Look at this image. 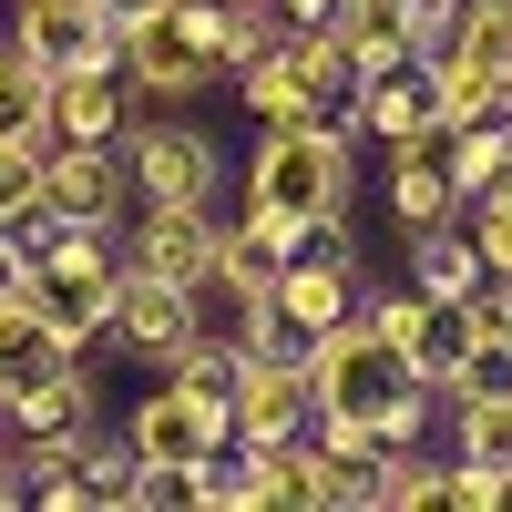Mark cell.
I'll return each mask as SVG.
<instances>
[{"label":"cell","mask_w":512,"mask_h":512,"mask_svg":"<svg viewBox=\"0 0 512 512\" xmlns=\"http://www.w3.org/2000/svg\"><path fill=\"white\" fill-rule=\"evenodd\" d=\"M308 420H359V431H379V441H420L431 431V379L420 369H400V349L369 328V308L359 318H338L328 338H308Z\"/></svg>","instance_id":"obj_1"},{"label":"cell","mask_w":512,"mask_h":512,"mask_svg":"<svg viewBox=\"0 0 512 512\" xmlns=\"http://www.w3.org/2000/svg\"><path fill=\"white\" fill-rule=\"evenodd\" d=\"M246 205L256 216H328V205H349V123H267Z\"/></svg>","instance_id":"obj_2"},{"label":"cell","mask_w":512,"mask_h":512,"mask_svg":"<svg viewBox=\"0 0 512 512\" xmlns=\"http://www.w3.org/2000/svg\"><path fill=\"white\" fill-rule=\"evenodd\" d=\"M123 93H134V72H123V31H113L103 52H82V62H62L52 82H41L52 144H113L123 134Z\"/></svg>","instance_id":"obj_3"},{"label":"cell","mask_w":512,"mask_h":512,"mask_svg":"<svg viewBox=\"0 0 512 512\" xmlns=\"http://www.w3.org/2000/svg\"><path fill=\"white\" fill-rule=\"evenodd\" d=\"M369 328L400 349V369H420V379L441 390V369L472 349V328H482V318H472V297H420V287H410V297H379Z\"/></svg>","instance_id":"obj_4"},{"label":"cell","mask_w":512,"mask_h":512,"mask_svg":"<svg viewBox=\"0 0 512 512\" xmlns=\"http://www.w3.org/2000/svg\"><path fill=\"white\" fill-rule=\"evenodd\" d=\"M123 175H134L144 205H216V144L195 123H144L123 144Z\"/></svg>","instance_id":"obj_5"},{"label":"cell","mask_w":512,"mask_h":512,"mask_svg":"<svg viewBox=\"0 0 512 512\" xmlns=\"http://www.w3.org/2000/svg\"><path fill=\"white\" fill-rule=\"evenodd\" d=\"M103 338H123V349H144V359H175L195 338V287L144 277V267H113V328Z\"/></svg>","instance_id":"obj_6"},{"label":"cell","mask_w":512,"mask_h":512,"mask_svg":"<svg viewBox=\"0 0 512 512\" xmlns=\"http://www.w3.org/2000/svg\"><path fill=\"white\" fill-rule=\"evenodd\" d=\"M308 359L297 349H256L236 369V390H226V420H236V441H267V431H308Z\"/></svg>","instance_id":"obj_7"},{"label":"cell","mask_w":512,"mask_h":512,"mask_svg":"<svg viewBox=\"0 0 512 512\" xmlns=\"http://www.w3.org/2000/svg\"><path fill=\"white\" fill-rule=\"evenodd\" d=\"M267 318L287 349H308V338H328L338 318H359V267H318V256H287L277 287H267Z\"/></svg>","instance_id":"obj_8"},{"label":"cell","mask_w":512,"mask_h":512,"mask_svg":"<svg viewBox=\"0 0 512 512\" xmlns=\"http://www.w3.org/2000/svg\"><path fill=\"white\" fill-rule=\"evenodd\" d=\"M123 441L154 451V461H216V451L236 441V420H226V400H195V390H175V379H164V390L123 420Z\"/></svg>","instance_id":"obj_9"},{"label":"cell","mask_w":512,"mask_h":512,"mask_svg":"<svg viewBox=\"0 0 512 512\" xmlns=\"http://www.w3.org/2000/svg\"><path fill=\"white\" fill-rule=\"evenodd\" d=\"M113 205H123V164H113V144H52V154H41V216L113 226Z\"/></svg>","instance_id":"obj_10"},{"label":"cell","mask_w":512,"mask_h":512,"mask_svg":"<svg viewBox=\"0 0 512 512\" xmlns=\"http://www.w3.org/2000/svg\"><path fill=\"white\" fill-rule=\"evenodd\" d=\"M123 267L195 287L205 267H216V216H205V205H144V226H134V246H123Z\"/></svg>","instance_id":"obj_11"},{"label":"cell","mask_w":512,"mask_h":512,"mask_svg":"<svg viewBox=\"0 0 512 512\" xmlns=\"http://www.w3.org/2000/svg\"><path fill=\"white\" fill-rule=\"evenodd\" d=\"M277 52H287V72H297V93H308L318 123H349V103H359V52H349V31L318 21V31H287Z\"/></svg>","instance_id":"obj_12"},{"label":"cell","mask_w":512,"mask_h":512,"mask_svg":"<svg viewBox=\"0 0 512 512\" xmlns=\"http://www.w3.org/2000/svg\"><path fill=\"white\" fill-rule=\"evenodd\" d=\"M113 267H123V256H113ZM113 267H72V277L31 267V308H41V328H52L62 349H93V338L113 328Z\"/></svg>","instance_id":"obj_13"},{"label":"cell","mask_w":512,"mask_h":512,"mask_svg":"<svg viewBox=\"0 0 512 512\" xmlns=\"http://www.w3.org/2000/svg\"><path fill=\"white\" fill-rule=\"evenodd\" d=\"M420 82H431V103H441V123H512V82L502 72H482V62H461L451 41H420Z\"/></svg>","instance_id":"obj_14"},{"label":"cell","mask_w":512,"mask_h":512,"mask_svg":"<svg viewBox=\"0 0 512 512\" xmlns=\"http://www.w3.org/2000/svg\"><path fill=\"white\" fill-rule=\"evenodd\" d=\"M103 41H113V31L93 21V0H21V11H11V52H31L41 72L103 52Z\"/></svg>","instance_id":"obj_15"},{"label":"cell","mask_w":512,"mask_h":512,"mask_svg":"<svg viewBox=\"0 0 512 512\" xmlns=\"http://www.w3.org/2000/svg\"><path fill=\"white\" fill-rule=\"evenodd\" d=\"M349 123H369L379 144H420V134H441V103H431V82H420V62H400V72H379V82H359V103H349Z\"/></svg>","instance_id":"obj_16"},{"label":"cell","mask_w":512,"mask_h":512,"mask_svg":"<svg viewBox=\"0 0 512 512\" xmlns=\"http://www.w3.org/2000/svg\"><path fill=\"white\" fill-rule=\"evenodd\" d=\"M0 410H11V431L41 441V431H72V420H93V379H82V359H52L0 390Z\"/></svg>","instance_id":"obj_17"},{"label":"cell","mask_w":512,"mask_h":512,"mask_svg":"<svg viewBox=\"0 0 512 512\" xmlns=\"http://www.w3.org/2000/svg\"><path fill=\"white\" fill-rule=\"evenodd\" d=\"M410 287L420 297H482L492 287V267H482V246H472V226H420L410 236Z\"/></svg>","instance_id":"obj_18"},{"label":"cell","mask_w":512,"mask_h":512,"mask_svg":"<svg viewBox=\"0 0 512 512\" xmlns=\"http://www.w3.org/2000/svg\"><path fill=\"white\" fill-rule=\"evenodd\" d=\"M390 216H400L410 236H420V226H441V216H461V195H451V175H441L431 134L400 144V164H390Z\"/></svg>","instance_id":"obj_19"},{"label":"cell","mask_w":512,"mask_h":512,"mask_svg":"<svg viewBox=\"0 0 512 512\" xmlns=\"http://www.w3.org/2000/svg\"><path fill=\"white\" fill-rule=\"evenodd\" d=\"M236 472H246V502H308V431L236 441Z\"/></svg>","instance_id":"obj_20"},{"label":"cell","mask_w":512,"mask_h":512,"mask_svg":"<svg viewBox=\"0 0 512 512\" xmlns=\"http://www.w3.org/2000/svg\"><path fill=\"white\" fill-rule=\"evenodd\" d=\"M52 359H82V349H62V338L41 328V308H31V287H11L0 297V390L31 379V369H52Z\"/></svg>","instance_id":"obj_21"},{"label":"cell","mask_w":512,"mask_h":512,"mask_svg":"<svg viewBox=\"0 0 512 512\" xmlns=\"http://www.w3.org/2000/svg\"><path fill=\"white\" fill-rule=\"evenodd\" d=\"M472 318H482V308H472ZM441 390H451V410H461V400H502V390H512V338H502L492 318L472 328V349L441 369Z\"/></svg>","instance_id":"obj_22"},{"label":"cell","mask_w":512,"mask_h":512,"mask_svg":"<svg viewBox=\"0 0 512 512\" xmlns=\"http://www.w3.org/2000/svg\"><path fill=\"white\" fill-rule=\"evenodd\" d=\"M41 82H52V72H41L31 52H0V144H41V154H52V123H41Z\"/></svg>","instance_id":"obj_23"},{"label":"cell","mask_w":512,"mask_h":512,"mask_svg":"<svg viewBox=\"0 0 512 512\" xmlns=\"http://www.w3.org/2000/svg\"><path fill=\"white\" fill-rule=\"evenodd\" d=\"M441 41H451L461 62H482V72H502V82H512V0H461Z\"/></svg>","instance_id":"obj_24"},{"label":"cell","mask_w":512,"mask_h":512,"mask_svg":"<svg viewBox=\"0 0 512 512\" xmlns=\"http://www.w3.org/2000/svg\"><path fill=\"white\" fill-rule=\"evenodd\" d=\"M277 41H287V31H277ZM236 93H246V113H256V123H318V113H308V93H297V72H287V52H256V62L236 72Z\"/></svg>","instance_id":"obj_25"},{"label":"cell","mask_w":512,"mask_h":512,"mask_svg":"<svg viewBox=\"0 0 512 512\" xmlns=\"http://www.w3.org/2000/svg\"><path fill=\"white\" fill-rule=\"evenodd\" d=\"M72 492H82V512H123L134 502V441H82Z\"/></svg>","instance_id":"obj_26"},{"label":"cell","mask_w":512,"mask_h":512,"mask_svg":"<svg viewBox=\"0 0 512 512\" xmlns=\"http://www.w3.org/2000/svg\"><path fill=\"white\" fill-rule=\"evenodd\" d=\"M451 441L472 451V461H492V472H512V390L502 400H461L451 410Z\"/></svg>","instance_id":"obj_27"},{"label":"cell","mask_w":512,"mask_h":512,"mask_svg":"<svg viewBox=\"0 0 512 512\" xmlns=\"http://www.w3.org/2000/svg\"><path fill=\"white\" fill-rule=\"evenodd\" d=\"M185 502H205V461H154V451H134V512H185Z\"/></svg>","instance_id":"obj_28"},{"label":"cell","mask_w":512,"mask_h":512,"mask_svg":"<svg viewBox=\"0 0 512 512\" xmlns=\"http://www.w3.org/2000/svg\"><path fill=\"white\" fill-rule=\"evenodd\" d=\"M461 216H472V246H482V267H492V277H512V175H502L492 195H472Z\"/></svg>","instance_id":"obj_29"},{"label":"cell","mask_w":512,"mask_h":512,"mask_svg":"<svg viewBox=\"0 0 512 512\" xmlns=\"http://www.w3.org/2000/svg\"><path fill=\"white\" fill-rule=\"evenodd\" d=\"M379 502H441V461H420L410 441H379Z\"/></svg>","instance_id":"obj_30"},{"label":"cell","mask_w":512,"mask_h":512,"mask_svg":"<svg viewBox=\"0 0 512 512\" xmlns=\"http://www.w3.org/2000/svg\"><path fill=\"white\" fill-rule=\"evenodd\" d=\"M41 205V144H0V226H21Z\"/></svg>","instance_id":"obj_31"},{"label":"cell","mask_w":512,"mask_h":512,"mask_svg":"<svg viewBox=\"0 0 512 512\" xmlns=\"http://www.w3.org/2000/svg\"><path fill=\"white\" fill-rule=\"evenodd\" d=\"M349 41H410V0H338Z\"/></svg>","instance_id":"obj_32"},{"label":"cell","mask_w":512,"mask_h":512,"mask_svg":"<svg viewBox=\"0 0 512 512\" xmlns=\"http://www.w3.org/2000/svg\"><path fill=\"white\" fill-rule=\"evenodd\" d=\"M451 11H461V0H410V52H420V41H441Z\"/></svg>","instance_id":"obj_33"},{"label":"cell","mask_w":512,"mask_h":512,"mask_svg":"<svg viewBox=\"0 0 512 512\" xmlns=\"http://www.w3.org/2000/svg\"><path fill=\"white\" fill-rule=\"evenodd\" d=\"M11 287H31V246H21L11 226H0V297H11Z\"/></svg>","instance_id":"obj_34"},{"label":"cell","mask_w":512,"mask_h":512,"mask_svg":"<svg viewBox=\"0 0 512 512\" xmlns=\"http://www.w3.org/2000/svg\"><path fill=\"white\" fill-rule=\"evenodd\" d=\"M154 11H164V0H93L103 31H134V21H154Z\"/></svg>","instance_id":"obj_35"},{"label":"cell","mask_w":512,"mask_h":512,"mask_svg":"<svg viewBox=\"0 0 512 512\" xmlns=\"http://www.w3.org/2000/svg\"><path fill=\"white\" fill-rule=\"evenodd\" d=\"M277 21L287 31H318V21H338V0H277Z\"/></svg>","instance_id":"obj_36"},{"label":"cell","mask_w":512,"mask_h":512,"mask_svg":"<svg viewBox=\"0 0 512 512\" xmlns=\"http://www.w3.org/2000/svg\"><path fill=\"white\" fill-rule=\"evenodd\" d=\"M21 492H31V472H21V441H0V512H11Z\"/></svg>","instance_id":"obj_37"}]
</instances>
